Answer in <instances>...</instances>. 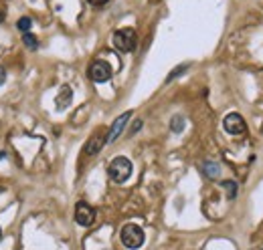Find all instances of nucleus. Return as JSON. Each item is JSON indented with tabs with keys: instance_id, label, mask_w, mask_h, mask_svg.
I'll use <instances>...</instances> for the list:
<instances>
[{
	"instance_id": "nucleus-18",
	"label": "nucleus",
	"mask_w": 263,
	"mask_h": 250,
	"mask_svg": "<svg viewBox=\"0 0 263 250\" xmlns=\"http://www.w3.org/2000/svg\"><path fill=\"white\" fill-rule=\"evenodd\" d=\"M140 127H142V121H140V119H138V121H134V127H132V133H136V131H138Z\"/></svg>"
},
{
	"instance_id": "nucleus-1",
	"label": "nucleus",
	"mask_w": 263,
	"mask_h": 250,
	"mask_svg": "<svg viewBox=\"0 0 263 250\" xmlns=\"http://www.w3.org/2000/svg\"><path fill=\"white\" fill-rule=\"evenodd\" d=\"M132 161L128 157H116L111 163H109V168H107V176L116 182V184H124L128 178L132 176Z\"/></svg>"
},
{
	"instance_id": "nucleus-13",
	"label": "nucleus",
	"mask_w": 263,
	"mask_h": 250,
	"mask_svg": "<svg viewBox=\"0 0 263 250\" xmlns=\"http://www.w3.org/2000/svg\"><path fill=\"white\" fill-rule=\"evenodd\" d=\"M16 27H18V31L23 32H29L31 31V27H33V20L29 18V16H23V18H18V23H16Z\"/></svg>"
},
{
	"instance_id": "nucleus-16",
	"label": "nucleus",
	"mask_w": 263,
	"mask_h": 250,
	"mask_svg": "<svg viewBox=\"0 0 263 250\" xmlns=\"http://www.w3.org/2000/svg\"><path fill=\"white\" fill-rule=\"evenodd\" d=\"M87 2H89L91 6H103V4L109 2V0H87Z\"/></svg>"
},
{
	"instance_id": "nucleus-3",
	"label": "nucleus",
	"mask_w": 263,
	"mask_h": 250,
	"mask_svg": "<svg viewBox=\"0 0 263 250\" xmlns=\"http://www.w3.org/2000/svg\"><path fill=\"white\" fill-rule=\"evenodd\" d=\"M114 47L122 53H132L138 47V34L134 29H120L114 32Z\"/></svg>"
},
{
	"instance_id": "nucleus-19",
	"label": "nucleus",
	"mask_w": 263,
	"mask_h": 250,
	"mask_svg": "<svg viewBox=\"0 0 263 250\" xmlns=\"http://www.w3.org/2000/svg\"><path fill=\"white\" fill-rule=\"evenodd\" d=\"M2 20H4V12L0 10V23H2Z\"/></svg>"
},
{
	"instance_id": "nucleus-14",
	"label": "nucleus",
	"mask_w": 263,
	"mask_h": 250,
	"mask_svg": "<svg viewBox=\"0 0 263 250\" xmlns=\"http://www.w3.org/2000/svg\"><path fill=\"white\" fill-rule=\"evenodd\" d=\"M223 187H225V192H227V198H229V200H233V198L237 196V184H235L233 180L223 182Z\"/></svg>"
},
{
	"instance_id": "nucleus-4",
	"label": "nucleus",
	"mask_w": 263,
	"mask_h": 250,
	"mask_svg": "<svg viewBox=\"0 0 263 250\" xmlns=\"http://www.w3.org/2000/svg\"><path fill=\"white\" fill-rule=\"evenodd\" d=\"M87 77L93 83H105L111 79V67L105 61H93L87 69Z\"/></svg>"
},
{
	"instance_id": "nucleus-12",
	"label": "nucleus",
	"mask_w": 263,
	"mask_h": 250,
	"mask_svg": "<svg viewBox=\"0 0 263 250\" xmlns=\"http://www.w3.org/2000/svg\"><path fill=\"white\" fill-rule=\"evenodd\" d=\"M170 129H172L174 133H180V131L184 129V117H182V115H174V117L170 119Z\"/></svg>"
},
{
	"instance_id": "nucleus-9",
	"label": "nucleus",
	"mask_w": 263,
	"mask_h": 250,
	"mask_svg": "<svg viewBox=\"0 0 263 250\" xmlns=\"http://www.w3.org/2000/svg\"><path fill=\"white\" fill-rule=\"evenodd\" d=\"M103 143H105V135H103V133H96V135L89 139V143L85 145V154H87V156H96L99 150L103 148Z\"/></svg>"
},
{
	"instance_id": "nucleus-17",
	"label": "nucleus",
	"mask_w": 263,
	"mask_h": 250,
	"mask_svg": "<svg viewBox=\"0 0 263 250\" xmlns=\"http://www.w3.org/2000/svg\"><path fill=\"white\" fill-rule=\"evenodd\" d=\"M4 81H6V71L0 67V85H4Z\"/></svg>"
},
{
	"instance_id": "nucleus-2",
	"label": "nucleus",
	"mask_w": 263,
	"mask_h": 250,
	"mask_svg": "<svg viewBox=\"0 0 263 250\" xmlns=\"http://www.w3.org/2000/svg\"><path fill=\"white\" fill-rule=\"evenodd\" d=\"M120 238H122V244L130 250L140 248V246L144 244V240H146L144 230H142L138 224H126V226L122 228V232H120Z\"/></svg>"
},
{
	"instance_id": "nucleus-21",
	"label": "nucleus",
	"mask_w": 263,
	"mask_h": 250,
	"mask_svg": "<svg viewBox=\"0 0 263 250\" xmlns=\"http://www.w3.org/2000/svg\"><path fill=\"white\" fill-rule=\"evenodd\" d=\"M259 250H263V248H259Z\"/></svg>"
},
{
	"instance_id": "nucleus-5",
	"label": "nucleus",
	"mask_w": 263,
	"mask_h": 250,
	"mask_svg": "<svg viewBox=\"0 0 263 250\" xmlns=\"http://www.w3.org/2000/svg\"><path fill=\"white\" fill-rule=\"evenodd\" d=\"M96 210L87 204V202H77V206H75V222L79 224V226H91L93 222H96Z\"/></svg>"
},
{
	"instance_id": "nucleus-15",
	"label": "nucleus",
	"mask_w": 263,
	"mask_h": 250,
	"mask_svg": "<svg viewBox=\"0 0 263 250\" xmlns=\"http://www.w3.org/2000/svg\"><path fill=\"white\" fill-rule=\"evenodd\" d=\"M186 69H189V65H180V67H178V69H174V71H172V73H170V75H168V79H166V81H168V83H170V81H172V79H176V77H178V75H180V73H182V71H186Z\"/></svg>"
},
{
	"instance_id": "nucleus-7",
	"label": "nucleus",
	"mask_w": 263,
	"mask_h": 250,
	"mask_svg": "<svg viewBox=\"0 0 263 250\" xmlns=\"http://www.w3.org/2000/svg\"><path fill=\"white\" fill-rule=\"evenodd\" d=\"M132 113L130 111H126V113H122L114 123H111V129L107 131V135H105V143H114L120 135H122V131L126 129V125H128V121H130Z\"/></svg>"
},
{
	"instance_id": "nucleus-20",
	"label": "nucleus",
	"mask_w": 263,
	"mask_h": 250,
	"mask_svg": "<svg viewBox=\"0 0 263 250\" xmlns=\"http://www.w3.org/2000/svg\"><path fill=\"white\" fill-rule=\"evenodd\" d=\"M0 238H2V230H0Z\"/></svg>"
},
{
	"instance_id": "nucleus-8",
	"label": "nucleus",
	"mask_w": 263,
	"mask_h": 250,
	"mask_svg": "<svg viewBox=\"0 0 263 250\" xmlns=\"http://www.w3.org/2000/svg\"><path fill=\"white\" fill-rule=\"evenodd\" d=\"M71 101H73V91H71L69 85H63V87L59 89L57 97H55V107H57L59 111H63V109H67V107L71 105Z\"/></svg>"
},
{
	"instance_id": "nucleus-10",
	"label": "nucleus",
	"mask_w": 263,
	"mask_h": 250,
	"mask_svg": "<svg viewBox=\"0 0 263 250\" xmlns=\"http://www.w3.org/2000/svg\"><path fill=\"white\" fill-rule=\"evenodd\" d=\"M200 170H202V174H204L206 178H211V180H217V178L221 176V165L215 163V161H202Z\"/></svg>"
},
{
	"instance_id": "nucleus-6",
	"label": "nucleus",
	"mask_w": 263,
	"mask_h": 250,
	"mask_svg": "<svg viewBox=\"0 0 263 250\" xmlns=\"http://www.w3.org/2000/svg\"><path fill=\"white\" fill-rule=\"evenodd\" d=\"M223 127H225V131L231 133V135H241V133H245V129H247L245 119H243L239 113H229V115L223 119Z\"/></svg>"
},
{
	"instance_id": "nucleus-11",
	"label": "nucleus",
	"mask_w": 263,
	"mask_h": 250,
	"mask_svg": "<svg viewBox=\"0 0 263 250\" xmlns=\"http://www.w3.org/2000/svg\"><path fill=\"white\" fill-rule=\"evenodd\" d=\"M23 43H25V47L31 49V51H36V49H39V40H36V36L31 34V32H25V34H23Z\"/></svg>"
}]
</instances>
